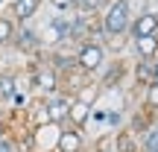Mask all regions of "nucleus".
Masks as SVG:
<instances>
[{
  "label": "nucleus",
  "instance_id": "obj_26",
  "mask_svg": "<svg viewBox=\"0 0 158 152\" xmlns=\"http://www.w3.org/2000/svg\"><path fill=\"white\" fill-rule=\"evenodd\" d=\"M155 120H158V114H155Z\"/></svg>",
  "mask_w": 158,
  "mask_h": 152
},
{
  "label": "nucleus",
  "instance_id": "obj_9",
  "mask_svg": "<svg viewBox=\"0 0 158 152\" xmlns=\"http://www.w3.org/2000/svg\"><path fill=\"white\" fill-rule=\"evenodd\" d=\"M155 32H158V12L147 9V12H141V15L132 18V27H129L132 41L135 38H147V35H155Z\"/></svg>",
  "mask_w": 158,
  "mask_h": 152
},
{
  "label": "nucleus",
  "instance_id": "obj_2",
  "mask_svg": "<svg viewBox=\"0 0 158 152\" xmlns=\"http://www.w3.org/2000/svg\"><path fill=\"white\" fill-rule=\"evenodd\" d=\"M73 50H76V70L88 79H94L102 70V64L108 62V50L100 41H85V44H76Z\"/></svg>",
  "mask_w": 158,
  "mask_h": 152
},
{
  "label": "nucleus",
  "instance_id": "obj_10",
  "mask_svg": "<svg viewBox=\"0 0 158 152\" xmlns=\"http://www.w3.org/2000/svg\"><path fill=\"white\" fill-rule=\"evenodd\" d=\"M123 73H126V64L120 62V59H114V62H106L102 64V70H100V79H97V85H100V91L102 88H117L120 85V79H123Z\"/></svg>",
  "mask_w": 158,
  "mask_h": 152
},
{
  "label": "nucleus",
  "instance_id": "obj_7",
  "mask_svg": "<svg viewBox=\"0 0 158 152\" xmlns=\"http://www.w3.org/2000/svg\"><path fill=\"white\" fill-rule=\"evenodd\" d=\"M85 132L73 129V126H59L56 132V146L53 152H85Z\"/></svg>",
  "mask_w": 158,
  "mask_h": 152
},
{
  "label": "nucleus",
  "instance_id": "obj_4",
  "mask_svg": "<svg viewBox=\"0 0 158 152\" xmlns=\"http://www.w3.org/2000/svg\"><path fill=\"white\" fill-rule=\"evenodd\" d=\"M38 32H41V41H44L47 50H50V47L70 44V15H59V12H56Z\"/></svg>",
  "mask_w": 158,
  "mask_h": 152
},
{
  "label": "nucleus",
  "instance_id": "obj_21",
  "mask_svg": "<svg viewBox=\"0 0 158 152\" xmlns=\"http://www.w3.org/2000/svg\"><path fill=\"white\" fill-rule=\"evenodd\" d=\"M88 152H114L111 138H97V143H94V146H91Z\"/></svg>",
  "mask_w": 158,
  "mask_h": 152
},
{
  "label": "nucleus",
  "instance_id": "obj_14",
  "mask_svg": "<svg viewBox=\"0 0 158 152\" xmlns=\"http://www.w3.org/2000/svg\"><path fill=\"white\" fill-rule=\"evenodd\" d=\"M132 44H135L138 59H147V62H152V59L158 56V32H155V35H147V38H135Z\"/></svg>",
  "mask_w": 158,
  "mask_h": 152
},
{
  "label": "nucleus",
  "instance_id": "obj_22",
  "mask_svg": "<svg viewBox=\"0 0 158 152\" xmlns=\"http://www.w3.org/2000/svg\"><path fill=\"white\" fill-rule=\"evenodd\" d=\"M3 50H6V47H3V44H0V53H3Z\"/></svg>",
  "mask_w": 158,
  "mask_h": 152
},
{
  "label": "nucleus",
  "instance_id": "obj_20",
  "mask_svg": "<svg viewBox=\"0 0 158 152\" xmlns=\"http://www.w3.org/2000/svg\"><path fill=\"white\" fill-rule=\"evenodd\" d=\"M0 152H21L18 138L15 135H0Z\"/></svg>",
  "mask_w": 158,
  "mask_h": 152
},
{
  "label": "nucleus",
  "instance_id": "obj_3",
  "mask_svg": "<svg viewBox=\"0 0 158 152\" xmlns=\"http://www.w3.org/2000/svg\"><path fill=\"white\" fill-rule=\"evenodd\" d=\"M12 50H18L21 56H27V59H38V56H44V41H41V32H38V27H35L32 21L29 23H18V29H15V38H12Z\"/></svg>",
  "mask_w": 158,
  "mask_h": 152
},
{
  "label": "nucleus",
  "instance_id": "obj_13",
  "mask_svg": "<svg viewBox=\"0 0 158 152\" xmlns=\"http://www.w3.org/2000/svg\"><path fill=\"white\" fill-rule=\"evenodd\" d=\"M111 146H114V152H141V143H138V138L132 135L129 129H120V132H114V138H111Z\"/></svg>",
  "mask_w": 158,
  "mask_h": 152
},
{
  "label": "nucleus",
  "instance_id": "obj_23",
  "mask_svg": "<svg viewBox=\"0 0 158 152\" xmlns=\"http://www.w3.org/2000/svg\"><path fill=\"white\" fill-rule=\"evenodd\" d=\"M0 70H3V62H0Z\"/></svg>",
  "mask_w": 158,
  "mask_h": 152
},
{
  "label": "nucleus",
  "instance_id": "obj_27",
  "mask_svg": "<svg viewBox=\"0 0 158 152\" xmlns=\"http://www.w3.org/2000/svg\"><path fill=\"white\" fill-rule=\"evenodd\" d=\"M85 152H88V149H85Z\"/></svg>",
  "mask_w": 158,
  "mask_h": 152
},
{
  "label": "nucleus",
  "instance_id": "obj_11",
  "mask_svg": "<svg viewBox=\"0 0 158 152\" xmlns=\"http://www.w3.org/2000/svg\"><path fill=\"white\" fill-rule=\"evenodd\" d=\"M18 94V73L15 70H0V105H9Z\"/></svg>",
  "mask_w": 158,
  "mask_h": 152
},
{
  "label": "nucleus",
  "instance_id": "obj_17",
  "mask_svg": "<svg viewBox=\"0 0 158 152\" xmlns=\"http://www.w3.org/2000/svg\"><path fill=\"white\" fill-rule=\"evenodd\" d=\"M138 143H141V152L158 149V120H152V126H149V129L143 132L141 138H138Z\"/></svg>",
  "mask_w": 158,
  "mask_h": 152
},
{
  "label": "nucleus",
  "instance_id": "obj_15",
  "mask_svg": "<svg viewBox=\"0 0 158 152\" xmlns=\"http://www.w3.org/2000/svg\"><path fill=\"white\" fill-rule=\"evenodd\" d=\"M132 76H135V85H141V88H147V85L152 82V62H147V59H141V62L135 64V70H132Z\"/></svg>",
  "mask_w": 158,
  "mask_h": 152
},
{
  "label": "nucleus",
  "instance_id": "obj_5",
  "mask_svg": "<svg viewBox=\"0 0 158 152\" xmlns=\"http://www.w3.org/2000/svg\"><path fill=\"white\" fill-rule=\"evenodd\" d=\"M41 100V108H44V117L50 126H68V117H70V97L62 94V91H56V94L50 97H38Z\"/></svg>",
  "mask_w": 158,
  "mask_h": 152
},
{
  "label": "nucleus",
  "instance_id": "obj_1",
  "mask_svg": "<svg viewBox=\"0 0 158 152\" xmlns=\"http://www.w3.org/2000/svg\"><path fill=\"white\" fill-rule=\"evenodd\" d=\"M132 0H111L106 6V12L100 15V23H102V35L108 38H123L129 35V27H132Z\"/></svg>",
  "mask_w": 158,
  "mask_h": 152
},
{
  "label": "nucleus",
  "instance_id": "obj_8",
  "mask_svg": "<svg viewBox=\"0 0 158 152\" xmlns=\"http://www.w3.org/2000/svg\"><path fill=\"white\" fill-rule=\"evenodd\" d=\"M41 6H44V0H12V6H9L6 15H9L15 23H29V21L38 18Z\"/></svg>",
  "mask_w": 158,
  "mask_h": 152
},
{
  "label": "nucleus",
  "instance_id": "obj_24",
  "mask_svg": "<svg viewBox=\"0 0 158 152\" xmlns=\"http://www.w3.org/2000/svg\"><path fill=\"white\" fill-rule=\"evenodd\" d=\"M149 152H158V149H149Z\"/></svg>",
  "mask_w": 158,
  "mask_h": 152
},
{
  "label": "nucleus",
  "instance_id": "obj_18",
  "mask_svg": "<svg viewBox=\"0 0 158 152\" xmlns=\"http://www.w3.org/2000/svg\"><path fill=\"white\" fill-rule=\"evenodd\" d=\"M111 0H73V12H88V15H97L102 12Z\"/></svg>",
  "mask_w": 158,
  "mask_h": 152
},
{
  "label": "nucleus",
  "instance_id": "obj_12",
  "mask_svg": "<svg viewBox=\"0 0 158 152\" xmlns=\"http://www.w3.org/2000/svg\"><path fill=\"white\" fill-rule=\"evenodd\" d=\"M91 111H94L91 105H85L82 100H73V102H70V117H68V126H73V129L85 132V126H88V117H91Z\"/></svg>",
  "mask_w": 158,
  "mask_h": 152
},
{
  "label": "nucleus",
  "instance_id": "obj_25",
  "mask_svg": "<svg viewBox=\"0 0 158 152\" xmlns=\"http://www.w3.org/2000/svg\"><path fill=\"white\" fill-rule=\"evenodd\" d=\"M0 3H6V0H0Z\"/></svg>",
  "mask_w": 158,
  "mask_h": 152
},
{
  "label": "nucleus",
  "instance_id": "obj_16",
  "mask_svg": "<svg viewBox=\"0 0 158 152\" xmlns=\"http://www.w3.org/2000/svg\"><path fill=\"white\" fill-rule=\"evenodd\" d=\"M15 29H18V23L12 21L9 15H0V44H3V47H12Z\"/></svg>",
  "mask_w": 158,
  "mask_h": 152
},
{
  "label": "nucleus",
  "instance_id": "obj_6",
  "mask_svg": "<svg viewBox=\"0 0 158 152\" xmlns=\"http://www.w3.org/2000/svg\"><path fill=\"white\" fill-rule=\"evenodd\" d=\"M44 62L50 64L59 76L76 70V50H73V44H62V47H50V50H44Z\"/></svg>",
  "mask_w": 158,
  "mask_h": 152
},
{
  "label": "nucleus",
  "instance_id": "obj_19",
  "mask_svg": "<svg viewBox=\"0 0 158 152\" xmlns=\"http://www.w3.org/2000/svg\"><path fill=\"white\" fill-rule=\"evenodd\" d=\"M143 108L158 114V82H149L147 88H143Z\"/></svg>",
  "mask_w": 158,
  "mask_h": 152
}]
</instances>
